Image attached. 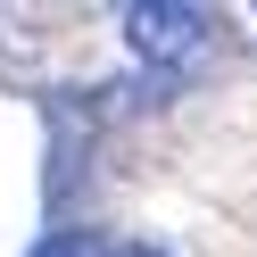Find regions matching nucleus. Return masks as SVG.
Segmentation results:
<instances>
[{"instance_id":"nucleus-1","label":"nucleus","mask_w":257,"mask_h":257,"mask_svg":"<svg viewBox=\"0 0 257 257\" xmlns=\"http://www.w3.org/2000/svg\"><path fill=\"white\" fill-rule=\"evenodd\" d=\"M207 9H191V0H133L124 9V42H133V58H150V67H174V58H191L207 42Z\"/></svg>"},{"instance_id":"nucleus-2","label":"nucleus","mask_w":257,"mask_h":257,"mask_svg":"<svg viewBox=\"0 0 257 257\" xmlns=\"http://www.w3.org/2000/svg\"><path fill=\"white\" fill-rule=\"evenodd\" d=\"M34 257H108V240H91V232H50Z\"/></svg>"},{"instance_id":"nucleus-3","label":"nucleus","mask_w":257,"mask_h":257,"mask_svg":"<svg viewBox=\"0 0 257 257\" xmlns=\"http://www.w3.org/2000/svg\"><path fill=\"white\" fill-rule=\"evenodd\" d=\"M108 257H166V249H150V240H116Z\"/></svg>"}]
</instances>
